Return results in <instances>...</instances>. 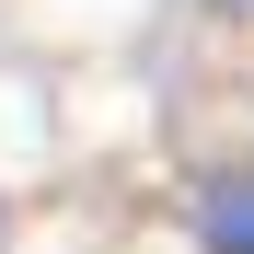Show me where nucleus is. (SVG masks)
Masks as SVG:
<instances>
[{
	"instance_id": "nucleus-1",
	"label": "nucleus",
	"mask_w": 254,
	"mask_h": 254,
	"mask_svg": "<svg viewBox=\"0 0 254 254\" xmlns=\"http://www.w3.org/2000/svg\"><path fill=\"white\" fill-rule=\"evenodd\" d=\"M196 243L208 254H254V174H220L196 196Z\"/></svg>"
},
{
	"instance_id": "nucleus-2",
	"label": "nucleus",
	"mask_w": 254,
	"mask_h": 254,
	"mask_svg": "<svg viewBox=\"0 0 254 254\" xmlns=\"http://www.w3.org/2000/svg\"><path fill=\"white\" fill-rule=\"evenodd\" d=\"M220 12H254V0H220Z\"/></svg>"
}]
</instances>
